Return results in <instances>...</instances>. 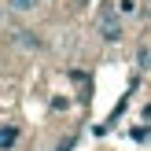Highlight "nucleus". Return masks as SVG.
Returning a JSON list of instances; mask_svg holds the SVG:
<instances>
[{
	"label": "nucleus",
	"mask_w": 151,
	"mask_h": 151,
	"mask_svg": "<svg viewBox=\"0 0 151 151\" xmlns=\"http://www.w3.org/2000/svg\"><path fill=\"white\" fill-rule=\"evenodd\" d=\"M100 33H103V41H111V44L122 41V22H118V19H103L100 22Z\"/></svg>",
	"instance_id": "1"
},
{
	"label": "nucleus",
	"mask_w": 151,
	"mask_h": 151,
	"mask_svg": "<svg viewBox=\"0 0 151 151\" xmlns=\"http://www.w3.org/2000/svg\"><path fill=\"white\" fill-rule=\"evenodd\" d=\"M15 140H19V129L15 125H0V151H11Z\"/></svg>",
	"instance_id": "2"
},
{
	"label": "nucleus",
	"mask_w": 151,
	"mask_h": 151,
	"mask_svg": "<svg viewBox=\"0 0 151 151\" xmlns=\"http://www.w3.org/2000/svg\"><path fill=\"white\" fill-rule=\"evenodd\" d=\"M37 4H41V0H7V7H11V11H19V15L37 11Z\"/></svg>",
	"instance_id": "3"
},
{
	"label": "nucleus",
	"mask_w": 151,
	"mask_h": 151,
	"mask_svg": "<svg viewBox=\"0 0 151 151\" xmlns=\"http://www.w3.org/2000/svg\"><path fill=\"white\" fill-rule=\"evenodd\" d=\"M137 11V0H118V15H133Z\"/></svg>",
	"instance_id": "4"
},
{
	"label": "nucleus",
	"mask_w": 151,
	"mask_h": 151,
	"mask_svg": "<svg viewBox=\"0 0 151 151\" xmlns=\"http://www.w3.org/2000/svg\"><path fill=\"white\" fill-rule=\"evenodd\" d=\"M0 11H4V7H0Z\"/></svg>",
	"instance_id": "5"
}]
</instances>
